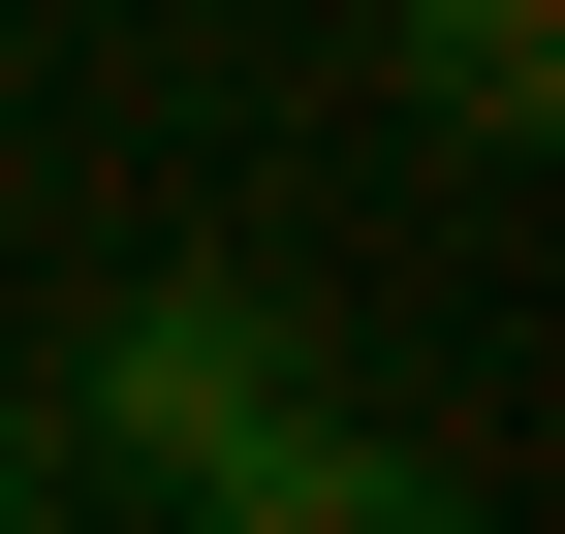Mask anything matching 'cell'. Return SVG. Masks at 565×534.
Returning a JSON list of instances; mask_svg holds the SVG:
<instances>
[{
  "label": "cell",
  "mask_w": 565,
  "mask_h": 534,
  "mask_svg": "<svg viewBox=\"0 0 565 534\" xmlns=\"http://www.w3.org/2000/svg\"><path fill=\"white\" fill-rule=\"evenodd\" d=\"M95 472L126 503H221V534H377L408 440L282 377V284H126L95 314Z\"/></svg>",
  "instance_id": "6da1fadb"
},
{
  "label": "cell",
  "mask_w": 565,
  "mask_h": 534,
  "mask_svg": "<svg viewBox=\"0 0 565 534\" xmlns=\"http://www.w3.org/2000/svg\"><path fill=\"white\" fill-rule=\"evenodd\" d=\"M377 63L471 126V158H534V126H565V0H377Z\"/></svg>",
  "instance_id": "7a4b0ae2"
},
{
  "label": "cell",
  "mask_w": 565,
  "mask_h": 534,
  "mask_svg": "<svg viewBox=\"0 0 565 534\" xmlns=\"http://www.w3.org/2000/svg\"><path fill=\"white\" fill-rule=\"evenodd\" d=\"M0 503H32V440H0Z\"/></svg>",
  "instance_id": "3957f363"
}]
</instances>
